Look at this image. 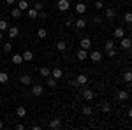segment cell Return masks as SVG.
Wrapping results in <instances>:
<instances>
[{"label":"cell","mask_w":132,"mask_h":130,"mask_svg":"<svg viewBox=\"0 0 132 130\" xmlns=\"http://www.w3.org/2000/svg\"><path fill=\"white\" fill-rule=\"evenodd\" d=\"M93 97H95L93 90H90V88H85L83 90V99L85 100H93Z\"/></svg>","instance_id":"6"},{"label":"cell","mask_w":132,"mask_h":130,"mask_svg":"<svg viewBox=\"0 0 132 130\" xmlns=\"http://www.w3.org/2000/svg\"><path fill=\"white\" fill-rule=\"evenodd\" d=\"M76 27H78L79 30H83V28L86 27V20H81V18H79V20H76Z\"/></svg>","instance_id":"27"},{"label":"cell","mask_w":132,"mask_h":130,"mask_svg":"<svg viewBox=\"0 0 132 130\" xmlns=\"http://www.w3.org/2000/svg\"><path fill=\"white\" fill-rule=\"evenodd\" d=\"M39 74L44 76V77H48V76L51 74V69H50V67H41V69H39Z\"/></svg>","instance_id":"22"},{"label":"cell","mask_w":132,"mask_h":130,"mask_svg":"<svg viewBox=\"0 0 132 130\" xmlns=\"http://www.w3.org/2000/svg\"><path fill=\"white\" fill-rule=\"evenodd\" d=\"M74 9H76V12H78V14H85V12H86V4H83V2H78Z\"/></svg>","instance_id":"8"},{"label":"cell","mask_w":132,"mask_h":130,"mask_svg":"<svg viewBox=\"0 0 132 130\" xmlns=\"http://www.w3.org/2000/svg\"><path fill=\"white\" fill-rule=\"evenodd\" d=\"M114 16H116V11L113 9V7H108V9H106V18H108V20H113Z\"/></svg>","instance_id":"19"},{"label":"cell","mask_w":132,"mask_h":130,"mask_svg":"<svg viewBox=\"0 0 132 130\" xmlns=\"http://www.w3.org/2000/svg\"><path fill=\"white\" fill-rule=\"evenodd\" d=\"M23 62H32V58H34V53H32L30 49H27V51H23Z\"/></svg>","instance_id":"14"},{"label":"cell","mask_w":132,"mask_h":130,"mask_svg":"<svg viewBox=\"0 0 132 130\" xmlns=\"http://www.w3.org/2000/svg\"><path fill=\"white\" fill-rule=\"evenodd\" d=\"M11 60H12V63H16V65H20V63H23V56L16 53V55H12V58H11Z\"/></svg>","instance_id":"21"},{"label":"cell","mask_w":132,"mask_h":130,"mask_svg":"<svg viewBox=\"0 0 132 130\" xmlns=\"http://www.w3.org/2000/svg\"><path fill=\"white\" fill-rule=\"evenodd\" d=\"M18 33H20V28H18V27H11V28H9V37H11V39L18 37Z\"/></svg>","instance_id":"18"},{"label":"cell","mask_w":132,"mask_h":130,"mask_svg":"<svg viewBox=\"0 0 132 130\" xmlns=\"http://www.w3.org/2000/svg\"><path fill=\"white\" fill-rule=\"evenodd\" d=\"M7 81H9L7 72H0V83H7Z\"/></svg>","instance_id":"30"},{"label":"cell","mask_w":132,"mask_h":130,"mask_svg":"<svg viewBox=\"0 0 132 130\" xmlns=\"http://www.w3.org/2000/svg\"><path fill=\"white\" fill-rule=\"evenodd\" d=\"M56 49L58 51H65L67 49V42H65V40H58V42H56Z\"/></svg>","instance_id":"23"},{"label":"cell","mask_w":132,"mask_h":130,"mask_svg":"<svg viewBox=\"0 0 132 130\" xmlns=\"http://www.w3.org/2000/svg\"><path fill=\"white\" fill-rule=\"evenodd\" d=\"M2 49H4V53H11V51H12V44H11V42H5V44L2 46Z\"/></svg>","instance_id":"28"},{"label":"cell","mask_w":132,"mask_h":130,"mask_svg":"<svg viewBox=\"0 0 132 130\" xmlns=\"http://www.w3.org/2000/svg\"><path fill=\"white\" fill-rule=\"evenodd\" d=\"M108 56H109V58H114V56H116V49H114V48L108 49Z\"/></svg>","instance_id":"37"},{"label":"cell","mask_w":132,"mask_h":130,"mask_svg":"<svg viewBox=\"0 0 132 130\" xmlns=\"http://www.w3.org/2000/svg\"><path fill=\"white\" fill-rule=\"evenodd\" d=\"M102 112H109L111 111V104H108V102H102Z\"/></svg>","instance_id":"29"},{"label":"cell","mask_w":132,"mask_h":130,"mask_svg":"<svg viewBox=\"0 0 132 130\" xmlns=\"http://www.w3.org/2000/svg\"><path fill=\"white\" fill-rule=\"evenodd\" d=\"M50 76H53L55 79H62V77H63V70H62L60 67H55V69L51 70V74H50Z\"/></svg>","instance_id":"5"},{"label":"cell","mask_w":132,"mask_h":130,"mask_svg":"<svg viewBox=\"0 0 132 130\" xmlns=\"http://www.w3.org/2000/svg\"><path fill=\"white\" fill-rule=\"evenodd\" d=\"M113 35H114V39H122V37H125V30H123L122 27H118V28H114Z\"/></svg>","instance_id":"11"},{"label":"cell","mask_w":132,"mask_h":130,"mask_svg":"<svg viewBox=\"0 0 132 130\" xmlns=\"http://www.w3.org/2000/svg\"><path fill=\"white\" fill-rule=\"evenodd\" d=\"M27 11H28V18H30V20H37V14H39V12L34 9V7H32V9H27Z\"/></svg>","instance_id":"25"},{"label":"cell","mask_w":132,"mask_h":130,"mask_svg":"<svg viewBox=\"0 0 132 130\" xmlns=\"http://www.w3.org/2000/svg\"><path fill=\"white\" fill-rule=\"evenodd\" d=\"M76 56H78V60H79V62H85L86 58H88V51H86V49H79L78 53H76Z\"/></svg>","instance_id":"9"},{"label":"cell","mask_w":132,"mask_h":130,"mask_svg":"<svg viewBox=\"0 0 132 130\" xmlns=\"http://www.w3.org/2000/svg\"><path fill=\"white\" fill-rule=\"evenodd\" d=\"M20 83L23 84V86H28V84H32V76H27V74L20 76Z\"/></svg>","instance_id":"7"},{"label":"cell","mask_w":132,"mask_h":130,"mask_svg":"<svg viewBox=\"0 0 132 130\" xmlns=\"http://www.w3.org/2000/svg\"><path fill=\"white\" fill-rule=\"evenodd\" d=\"M2 127H4V123H2V120H0V130H2Z\"/></svg>","instance_id":"43"},{"label":"cell","mask_w":132,"mask_h":130,"mask_svg":"<svg viewBox=\"0 0 132 130\" xmlns=\"http://www.w3.org/2000/svg\"><path fill=\"white\" fill-rule=\"evenodd\" d=\"M111 48H114V40L108 39V40H106V49H111Z\"/></svg>","instance_id":"35"},{"label":"cell","mask_w":132,"mask_h":130,"mask_svg":"<svg viewBox=\"0 0 132 130\" xmlns=\"http://www.w3.org/2000/svg\"><path fill=\"white\" fill-rule=\"evenodd\" d=\"M93 7H95V9H104V4H102V0H97V2H95V4H93Z\"/></svg>","instance_id":"36"},{"label":"cell","mask_w":132,"mask_h":130,"mask_svg":"<svg viewBox=\"0 0 132 130\" xmlns=\"http://www.w3.org/2000/svg\"><path fill=\"white\" fill-rule=\"evenodd\" d=\"M123 21H125V23H132V14L129 12V11L125 12V16H123Z\"/></svg>","instance_id":"33"},{"label":"cell","mask_w":132,"mask_h":130,"mask_svg":"<svg viewBox=\"0 0 132 130\" xmlns=\"http://www.w3.org/2000/svg\"><path fill=\"white\" fill-rule=\"evenodd\" d=\"M123 79H125V83H130V79H132V72L130 70H127V72L123 74Z\"/></svg>","instance_id":"31"},{"label":"cell","mask_w":132,"mask_h":130,"mask_svg":"<svg viewBox=\"0 0 132 130\" xmlns=\"http://www.w3.org/2000/svg\"><path fill=\"white\" fill-rule=\"evenodd\" d=\"M56 7H58V11L65 12V11H69V7H71V2H69V0H58Z\"/></svg>","instance_id":"1"},{"label":"cell","mask_w":132,"mask_h":130,"mask_svg":"<svg viewBox=\"0 0 132 130\" xmlns=\"http://www.w3.org/2000/svg\"><path fill=\"white\" fill-rule=\"evenodd\" d=\"M42 90H44V88H42L41 84H35V86L32 88V95H35V97H41V95H42Z\"/></svg>","instance_id":"13"},{"label":"cell","mask_w":132,"mask_h":130,"mask_svg":"<svg viewBox=\"0 0 132 130\" xmlns=\"http://www.w3.org/2000/svg\"><path fill=\"white\" fill-rule=\"evenodd\" d=\"M46 84H48L50 88H56V84H58V79H55L53 76H48V77H46Z\"/></svg>","instance_id":"10"},{"label":"cell","mask_w":132,"mask_h":130,"mask_svg":"<svg viewBox=\"0 0 132 130\" xmlns=\"http://www.w3.org/2000/svg\"><path fill=\"white\" fill-rule=\"evenodd\" d=\"M9 28V25H7V21L5 20H0V30L4 32V30H7Z\"/></svg>","instance_id":"34"},{"label":"cell","mask_w":132,"mask_h":130,"mask_svg":"<svg viewBox=\"0 0 132 130\" xmlns=\"http://www.w3.org/2000/svg\"><path fill=\"white\" fill-rule=\"evenodd\" d=\"M116 97H118V100H122V102H125V100L129 99V91H127V90H120Z\"/></svg>","instance_id":"15"},{"label":"cell","mask_w":132,"mask_h":130,"mask_svg":"<svg viewBox=\"0 0 132 130\" xmlns=\"http://www.w3.org/2000/svg\"><path fill=\"white\" fill-rule=\"evenodd\" d=\"M2 39H4V32L0 30V40H2Z\"/></svg>","instance_id":"42"},{"label":"cell","mask_w":132,"mask_h":130,"mask_svg":"<svg viewBox=\"0 0 132 130\" xmlns=\"http://www.w3.org/2000/svg\"><path fill=\"white\" fill-rule=\"evenodd\" d=\"M132 46V40L129 39V37H122L120 39V48H123V49H130Z\"/></svg>","instance_id":"3"},{"label":"cell","mask_w":132,"mask_h":130,"mask_svg":"<svg viewBox=\"0 0 132 130\" xmlns=\"http://www.w3.org/2000/svg\"><path fill=\"white\" fill-rule=\"evenodd\" d=\"M11 16H12L14 20H20L21 16H23V12H21V11L18 9V7H16V9H12V11H11Z\"/></svg>","instance_id":"20"},{"label":"cell","mask_w":132,"mask_h":130,"mask_svg":"<svg viewBox=\"0 0 132 130\" xmlns=\"http://www.w3.org/2000/svg\"><path fill=\"white\" fill-rule=\"evenodd\" d=\"M28 7H30V4H28L27 0H20V2H18V9H20L21 12H23V11H27Z\"/></svg>","instance_id":"16"},{"label":"cell","mask_w":132,"mask_h":130,"mask_svg":"<svg viewBox=\"0 0 132 130\" xmlns=\"http://www.w3.org/2000/svg\"><path fill=\"white\" fill-rule=\"evenodd\" d=\"M7 2V5H12V4H16V0H5Z\"/></svg>","instance_id":"41"},{"label":"cell","mask_w":132,"mask_h":130,"mask_svg":"<svg viewBox=\"0 0 132 130\" xmlns=\"http://www.w3.org/2000/svg\"><path fill=\"white\" fill-rule=\"evenodd\" d=\"M50 128H53V130H56V128H60L62 127V121L58 120V118H55V120H51L50 121V125H48Z\"/></svg>","instance_id":"12"},{"label":"cell","mask_w":132,"mask_h":130,"mask_svg":"<svg viewBox=\"0 0 132 130\" xmlns=\"http://www.w3.org/2000/svg\"><path fill=\"white\" fill-rule=\"evenodd\" d=\"M93 23H95V25H101L102 18H101V16H93Z\"/></svg>","instance_id":"39"},{"label":"cell","mask_w":132,"mask_h":130,"mask_svg":"<svg viewBox=\"0 0 132 130\" xmlns=\"http://www.w3.org/2000/svg\"><path fill=\"white\" fill-rule=\"evenodd\" d=\"M92 112H93V111H92L90 106H85V107H83V114H85V116H90Z\"/></svg>","instance_id":"32"},{"label":"cell","mask_w":132,"mask_h":130,"mask_svg":"<svg viewBox=\"0 0 132 130\" xmlns=\"http://www.w3.org/2000/svg\"><path fill=\"white\" fill-rule=\"evenodd\" d=\"M16 128H18V130H23L25 127H23V123H18V125H16Z\"/></svg>","instance_id":"40"},{"label":"cell","mask_w":132,"mask_h":130,"mask_svg":"<svg viewBox=\"0 0 132 130\" xmlns=\"http://www.w3.org/2000/svg\"><path fill=\"white\" fill-rule=\"evenodd\" d=\"M79 48H81V49H86V51H88V49L92 48V40L88 39V37L81 39V40H79Z\"/></svg>","instance_id":"4"},{"label":"cell","mask_w":132,"mask_h":130,"mask_svg":"<svg viewBox=\"0 0 132 130\" xmlns=\"http://www.w3.org/2000/svg\"><path fill=\"white\" fill-rule=\"evenodd\" d=\"M34 9L37 11V12H39V11H42V4H41V2H35V4H34Z\"/></svg>","instance_id":"38"},{"label":"cell","mask_w":132,"mask_h":130,"mask_svg":"<svg viewBox=\"0 0 132 130\" xmlns=\"http://www.w3.org/2000/svg\"><path fill=\"white\" fill-rule=\"evenodd\" d=\"M16 114H18V118H25V114H27V109H25L23 106H20V107L16 109Z\"/></svg>","instance_id":"24"},{"label":"cell","mask_w":132,"mask_h":130,"mask_svg":"<svg viewBox=\"0 0 132 130\" xmlns=\"http://www.w3.org/2000/svg\"><path fill=\"white\" fill-rule=\"evenodd\" d=\"M88 56H90V60L93 62V63H99V62L102 60V53L101 51H92Z\"/></svg>","instance_id":"2"},{"label":"cell","mask_w":132,"mask_h":130,"mask_svg":"<svg viewBox=\"0 0 132 130\" xmlns=\"http://www.w3.org/2000/svg\"><path fill=\"white\" fill-rule=\"evenodd\" d=\"M86 83H88V77L86 76H78V79H76V84L78 86H85Z\"/></svg>","instance_id":"17"},{"label":"cell","mask_w":132,"mask_h":130,"mask_svg":"<svg viewBox=\"0 0 132 130\" xmlns=\"http://www.w3.org/2000/svg\"><path fill=\"white\" fill-rule=\"evenodd\" d=\"M37 37H39V39H46V37H48L46 28H39V30H37Z\"/></svg>","instance_id":"26"}]
</instances>
